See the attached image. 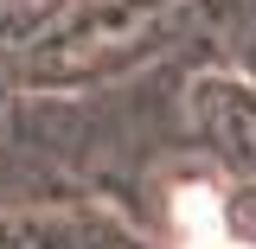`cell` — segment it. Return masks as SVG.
Wrapping results in <instances>:
<instances>
[{
    "instance_id": "1",
    "label": "cell",
    "mask_w": 256,
    "mask_h": 249,
    "mask_svg": "<svg viewBox=\"0 0 256 249\" xmlns=\"http://www.w3.org/2000/svg\"><path fill=\"white\" fill-rule=\"evenodd\" d=\"M180 249H250V243L230 237V224H224L212 192H186L180 198Z\"/></svg>"
}]
</instances>
